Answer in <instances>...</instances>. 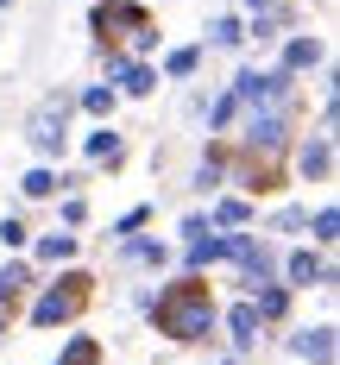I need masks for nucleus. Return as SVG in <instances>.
Segmentation results:
<instances>
[{
	"instance_id": "obj_18",
	"label": "nucleus",
	"mask_w": 340,
	"mask_h": 365,
	"mask_svg": "<svg viewBox=\"0 0 340 365\" xmlns=\"http://www.w3.org/2000/svg\"><path fill=\"white\" fill-rule=\"evenodd\" d=\"M302 227H309L315 246H334V240H340V208H334V202H321L315 215H302Z\"/></svg>"
},
{
	"instance_id": "obj_11",
	"label": "nucleus",
	"mask_w": 340,
	"mask_h": 365,
	"mask_svg": "<svg viewBox=\"0 0 340 365\" xmlns=\"http://www.w3.org/2000/svg\"><path fill=\"white\" fill-rule=\"evenodd\" d=\"M221 328H227V346H233V359H246V353H252V346H259V309H252V302H233V309H227L221 315Z\"/></svg>"
},
{
	"instance_id": "obj_22",
	"label": "nucleus",
	"mask_w": 340,
	"mask_h": 365,
	"mask_svg": "<svg viewBox=\"0 0 340 365\" xmlns=\"http://www.w3.org/2000/svg\"><path fill=\"white\" fill-rule=\"evenodd\" d=\"M32 252H38V264H70L76 258V233H44Z\"/></svg>"
},
{
	"instance_id": "obj_36",
	"label": "nucleus",
	"mask_w": 340,
	"mask_h": 365,
	"mask_svg": "<svg viewBox=\"0 0 340 365\" xmlns=\"http://www.w3.org/2000/svg\"><path fill=\"white\" fill-rule=\"evenodd\" d=\"M221 365H246V359H233V353H227V359H221Z\"/></svg>"
},
{
	"instance_id": "obj_29",
	"label": "nucleus",
	"mask_w": 340,
	"mask_h": 365,
	"mask_svg": "<svg viewBox=\"0 0 340 365\" xmlns=\"http://www.w3.org/2000/svg\"><path fill=\"white\" fill-rule=\"evenodd\" d=\"M233 120H239V101H233V88H227L221 101H215V108H208V133H227V126H233Z\"/></svg>"
},
{
	"instance_id": "obj_19",
	"label": "nucleus",
	"mask_w": 340,
	"mask_h": 365,
	"mask_svg": "<svg viewBox=\"0 0 340 365\" xmlns=\"http://www.w3.org/2000/svg\"><path fill=\"white\" fill-rule=\"evenodd\" d=\"M239 44H246V19L239 13H221L208 26V51H239Z\"/></svg>"
},
{
	"instance_id": "obj_35",
	"label": "nucleus",
	"mask_w": 340,
	"mask_h": 365,
	"mask_svg": "<svg viewBox=\"0 0 340 365\" xmlns=\"http://www.w3.org/2000/svg\"><path fill=\"white\" fill-rule=\"evenodd\" d=\"M6 315H13V309H0V340H6Z\"/></svg>"
},
{
	"instance_id": "obj_20",
	"label": "nucleus",
	"mask_w": 340,
	"mask_h": 365,
	"mask_svg": "<svg viewBox=\"0 0 340 365\" xmlns=\"http://www.w3.org/2000/svg\"><path fill=\"white\" fill-rule=\"evenodd\" d=\"M26 290H32V264H19V258H13V264H0V309H13Z\"/></svg>"
},
{
	"instance_id": "obj_4",
	"label": "nucleus",
	"mask_w": 340,
	"mask_h": 365,
	"mask_svg": "<svg viewBox=\"0 0 340 365\" xmlns=\"http://www.w3.org/2000/svg\"><path fill=\"white\" fill-rule=\"evenodd\" d=\"M227 88H233V101H239V108H290L297 76H284V70H239Z\"/></svg>"
},
{
	"instance_id": "obj_30",
	"label": "nucleus",
	"mask_w": 340,
	"mask_h": 365,
	"mask_svg": "<svg viewBox=\"0 0 340 365\" xmlns=\"http://www.w3.org/2000/svg\"><path fill=\"white\" fill-rule=\"evenodd\" d=\"M145 51H158V26H133V32H126V57H145Z\"/></svg>"
},
{
	"instance_id": "obj_26",
	"label": "nucleus",
	"mask_w": 340,
	"mask_h": 365,
	"mask_svg": "<svg viewBox=\"0 0 340 365\" xmlns=\"http://www.w3.org/2000/svg\"><path fill=\"white\" fill-rule=\"evenodd\" d=\"M113 108H120V95H113L108 82H95V88H82V113H95V120H108Z\"/></svg>"
},
{
	"instance_id": "obj_7",
	"label": "nucleus",
	"mask_w": 340,
	"mask_h": 365,
	"mask_svg": "<svg viewBox=\"0 0 340 365\" xmlns=\"http://www.w3.org/2000/svg\"><path fill=\"white\" fill-rule=\"evenodd\" d=\"M328 284H334V264L321 252H309V246L284 252V290H328Z\"/></svg>"
},
{
	"instance_id": "obj_3",
	"label": "nucleus",
	"mask_w": 340,
	"mask_h": 365,
	"mask_svg": "<svg viewBox=\"0 0 340 365\" xmlns=\"http://www.w3.org/2000/svg\"><path fill=\"white\" fill-rule=\"evenodd\" d=\"M88 309V271H63L57 284H44L32 296V328H63Z\"/></svg>"
},
{
	"instance_id": "obj_2",
	"label": "nucleus",
	"mask_w": 340,
	"mask_h": 365,
	"mask_svg": "<svg viewBox=\"0 0 340 365\" xmlns=\"http://www.w3.org/2000/svg\"><path fill=\"white\" fill-rule=\"evenodd\" d=\"M26 145L38 158H63V145H70V95L63 88L32 101V113H26Z\"/></svg>"
},
{
	"instance_id": "obj_34",
	"label": "nucleus",
	"mask_w": 340,
	"mask_h": 365,
	"mask_svg": "<svg viewBox=\"0 0 340 365\" xmlns=\"http://www.w3.org/2000/svg\"><path fill=\"white\" fill-rule=\"evenodd\" d=\"M264 6H277V0H246V13H264Z\"/></svg>"
},
{
	"instance_id": "obj_16",
	"label": "nucleus",
	"mask_w": 340,
	"mask_h": 365,
	"mask_svg": "<svg viewBox=\"0 0 340 365\" xmlns=\"http://www.w3.org/2000/svg\"><path fill=\"white\" fill-rule=\"evenodd\" d=\"M208 227H215V233H227V227H252V202H246V195H221L215 215H208Z\"/></svg>"
},
{
	"instance_id": "obj_9",
	"label": "nucleus",
	"mask_w": 340,
	"mask_h": 365,
	"mask_svg": "<svg viewBox=\"0 0 340 365\" xmlns=\"http://www.w3.org/2000/svg\"><path fill=\"white\" fill-rule=\"evenodd\" d=\"M290 158H297V177L302 182H321L328 170H334V133H309V139H297Z\"/></svg>"
},
{
	"instance_id": "obj_23",
	"label": "nucleus",
	"mask_w": 340,
	"mask_h": 365,
	"mask_svg": "<svg viewBox=\"0 0 340 365\" xmlns=\"http://www.w3.org/2000/svg\"><path fill=\"white\" fill-rule=\"evenodd\" d=\"M19 195H26V202H44V195H57V170H51V164H32V170L19 177Z\"/></svg>"
},
{
	"instance_id": "obj_1",
	"label": "nucleus",
	"mask_w": 340,
	"mask_h": 365,
	"mask_svg": "<svg viewBox=\"0 0 340 365\" xmlns=\"http://www.w3.org/2000/svg\"><path fill=\"white\" fill-rule=\"evenodd\" d=\"M145 309H151V328L164 334V340H177V346H195V340H208V334L221 328L215 290H208L202 277H189V271L177 277V284H164Z\"/></svg>"
},
{
	"instance_id": "obj_27",
	"label": "nucleus",
	"mask_w": 340,
	"mask_h": 365,
	"mask_svg": "<svg viewBox=\"0 0 340 365\" xmlns=\"http://www.w3.org/2000/svg\"><path fill=\"white\" fill-rule=\"evenodd\" d=\"M126 258H139V264H170V246L164 240H120Z\"/></svg>"
},
{
	"instance_id": "obj_32",
	"label": "nucleus",
	"mask_w": 340,
	"mask_h": 365,
	"mask_svg": "<svg viewBox=\"0 0 340 365\" xmlns=\"http://www.w3.org/2000/svg\"><path fill=\"white\" fill-rule=\"evenodd\" d=\"M177 233H183V240H202V233H215V227H208V215H183Z\"/></svg>"
},
{
	"instance_id": "obj_13",
	"label": "nucleus",
	"mask_w": 340,
	"mask_h": 365,
	"mask_svg": "<svg viewBox=\"0 0 340 365\" xmlns=\"http://www.w3.org/2000/svg\"><path fill=\"white\" fill-rule=\"evenodd\" d=\"M246 302L259 309V322H284V315H290V290H284L277 277H271V284H252V296H246Z\"/></svg>"
},
{
	"instance_id": "obj_17",
	"label": "nucleus",
	"mask_w": 340,
	"mask_h": 365,
	"mask_svg": "<svg viewBox=\"0 0 340 365\" xmlns=\"http://www.w3.org/2000/svg\"><path fill=\"white\" fill-rule=\"evenodd\" d=\"M284 26H290V6H264V13H252V19H246V38L271 44V38H284Z\"/></svg>"
},
{
	"instance_id": "obj_25",
	"label": "nucleus",
	"mask_w": 340,
	"mask_h": 365,
	"mask_svg": "<svg viewBox=\"0 0 340 365\" xmlns=\"http://www.w3.org/2000/svg\"><path fill=\"white\" fill-rule=\"evenodd\" d=\"M221 182H227V158H221V151H208V158L195 164V189H202V195H215Z\"/></svg>"
},
{
	"instance_id": "obj_12",
	"label": "nucleus",
	"mask_w": 340,
	"mask_h": 365,
	"mask_svg": "<svg viewBox=\"0 0 340 365\" xmlns=\"http://www.w3.org/2000/svg\"><path fill=\"white\" fill-rule=\"evenodd\" d=\"M321 57H328V44H321L315 32H297L290 44H284V63H277V70H284V76H309Z\"/></svg>"
},
{
	"instance_id": "obj_10",
	"label": "nucleus",
	"mask_w": 340,
	"mask_h": 365,
	"mask_svg": "<svg viewBox=\"0 0 340 365\" xmlns=\"http://www.w3.org/2000/svg\"><path fill=\"white\" fill-rule=\"evenodd\" d=\"M290 353H297L302 365H334V359H340L334 322H315V328H297V334H290Z\"/></svg>"
},
{
	"instance_id": "obj_6",
	"label": "nucleus",
	"mask_w": 340,
	"mask_h": 365,
	"mask_svg": "<svg viewBox=\"0 0 340 365\" xmlns=\"http://www.w3.org/2000/svg\"><path fill=\"white\" fill-rule=\"evenodd\" d=\"M108 88L113 95H126V101H145L151 88H158V70H151L145 57H126V51H108Z\"/></svg>"
},
{
	"instance_id": "obj_31",
	"label": "nucleus",
	"mask_w": 340,
	"mask_h": 365,
	"mask_svg": "<svg viewBox=\"0 0 340 365\" xmlns=\"http://www.w3.org/2000/svg\"><path fill=\"white\" fill-rule=\"evenodd\" d=\"M26 240H32V233H26V220H0V246H6V252H19V246H26Z\"/></svg>"
},
{
	"instance_id": "obj_8",
	"label": "nucleus",
	"mask_w": 340,
	"mask_h": 365,
	"mask_svg": "<svg viewBox=\"0 0 340 365\" xmlns=\"http://www.w3.org/2000/svg\"><path fill=\"white\" fill-rule=\"evenodd\" d=\"M145 19H151V13L139 6V0H108V6H95V13H88V26L101 32V44H113V38H126L133 26H145Z\"/></svg>"
},
{
	"instance_id": "obj_5",
	"label": "nucleus",
	"mask_w": 340,
	"mask_h": 365,
	"mask_svg": "<svg viewBox=\"0 0 340 365\" xmlns=\"http://www.w3.org/2000/svg\"><path fill=\"white\" fill-rule=\"evenodd\" d=\"M239 113H246L239 145L252 151V158H277V151H290V108H239Z\"/></svg>"
},
{
	"instance_id": "obj_21",
	"label": "nucleus",
	"mask_w": 340,
	"mask_h": 365,
	"mask_svg": "<svg viewBox=\"0 0 340 365\" xmlns=\"http://www.w3.org/2000/svg\"><path fill=\"white\" fill-rule=\"evenodd\" d=\"M195 70H202V44H177V51L164 57V76H170V82H189Z\"/></svg>"
},
{
	"instance_id": "obj_15",
	"label": "nucleus",
	"mask_w": 340,
	"mask_h": 365,
	"mask_svg": "<svg viewBox=\"0 0 340 365\" xmlns=\"http://www.w3.org/2000/svg\"><path fill=\"white\" fill-rule=\"evenodd\" d=\"M120 158H126V139H120L108 120H101V126L88 133V164H120Z\"/></svg>"
},
{
	"instance_id": "obj_24",
	"label": "nucleus",
	"mask_w": 340,
	"mask_h": 365,
	"mask_svg": "<svg viewBox=\"0 0 340 365\" xmlns=\"http://www.w3.org/2000/svg\"><path fill=\"white\" fill-rule=\"evenodd\" d=\"M57 365H101V340L95 334H76L70 346L57 353Z\"/></svg>"
},
{
	"instance_id": "obj_14",
	"label": "nucleus",
	"mask_w": 340,
	"mask_h": 365,
	"mask_svg": "<svg viewBox=\"0 0 340 365\" xmlns=\"http://www.w3.org/2000/svg\"><path fill=\"white\" fill-rule=\"evenodd\" d=\"M208 264H221V233H202V240H183V271L202 277Z\"/></svg>"
},
{
	"instance_id": "obj_28",
	"label": "nucleus",
	"mask_w": 340,
	"mask_h": 365,
	"mask_svg": "<svg viewBox=\"0 0 340 365\" xmlns=\"http://www.w3.org/2000/svg\"><path fill=\"white\" fill-rule=\"evenodd\" d=\"M145 220H151V208H145V202H139V208H126V215L113 220L108 233H113V240H139V227H145Z\"/></svg>"
},
{
	"instance_id": "obj_33",
	"label": "nucleus",
	"mask_w": 340,
	"mask_h": 365,
	"mask_svg": "<svg viewBox=\"0 0 340 365\" xmlns=\"http://www.w3.org/2000/svg\"><path fill=\"white\" fill-rule=\"evenodd\" d=\"M82 220H88V202H82V195H70V202H63V227H82Z\"/></svg>"
}]
</instances>
